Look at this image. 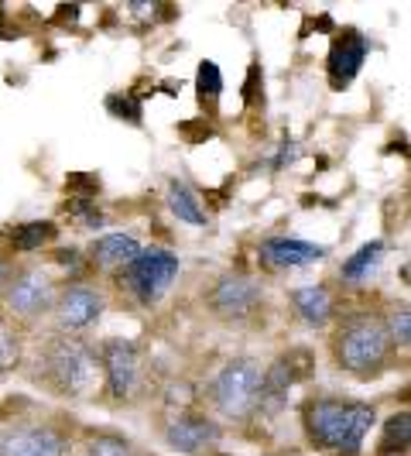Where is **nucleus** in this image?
<instances>
[{"label":"nucleus","instance_id":"26","mask_svg":"<svg viewBox=\"0 0 411 456\" xmlns=\"http://www.w3.org/2000/svg\"><path fill=\"white\" fill-rule=\"evenodd\" d=\"M68 213L79 216L83 227H103V224H107L103 213H100V206L93 203V200H72V203H68Z\"/></svg>","mask_w":411,"mask_h":456},{"label":"nucleus","instance_id":"7","mask_svg":"<svg viewBox=\"0 0 411 456\" xmlns=\"http://www.w3.org/2000/svg\"><path fill=\"white\" fill-rule=\"evenodd\" d=\"M55 298H59V281L38 265L14 268L7 289L0 292L4 313L21 326H38L42 320H52Z\"/></svg>","mask_w":411,"mask_h":456},{"label":"nucleus","instance_id":"2","mask_svg":"<svg viewBox=\"0 0 411 456\" xmlns=\"http://www.w3.org/2000/svg\"><path fill=\"white\" fill-rule=\"evenodd\" d=\"M377 422V405L342 398V395H312L302 405V429L312 446L357 456L364 450L370 426Z\"/></svg>","mask_w":411,"mask_h":456},{"label":"nucleus","instance_id":"20","mask_svg":"<svg viewBox=\"0 0 411 456\" xmlns=\"http://www.w3.org/2000/svg\"><path fill=\"white\" fill-rule=\"evenodd\" d=\"M52 240H55V224H48V220H31V224H21V227L11 230V248L21 254L42 251Z\"/></svg>","mask_w":411,"mask_h":456},{"label":"nucleus","instance_id":"8","mask_svg":"<svg viewBox=\"0 0 411 456\" xmlns=\"http://www.w3.org/2000/svg\"><path fill=\"white\" fill-rule=\"evenodd\" d=\"M264 285L244 272H223L213 278V285L203 292V309L213 320L227 322H247L264 309Z\"/></svg>","mask_w":411,"mask_h":456},{"label":"nucleus","instance_id":"5","mask_svg":"<svg viewBox=\"0 0 411 456\" xmlns=\"http://www.w3.org/2000/svg\"><path fill=\"white\" fill-rule=\"evenodd\" d=\"M179 272H182V265H179V257L172 251H165V248H141L134 261L127 268H120L114 278L117 289L131 302H137L141 309H155L161 298L172 292Z\"/></svg>","mask_w":411,"mask_h":456},{"label":"nucleus","instance_id":"18","mask_svg":"<svg viewBox=\"0 0 411 456\" xmlns=\"http://www.w3.org/2000/svg\"><path fill=\"white\" fill-rule=\"evenodd\" d=\"M86 456H141L137 443L131 436L117 433V429H86Z\"/></svg>","mask_w":411,"mask_h":456},{"label":"nucleus","instance_id":"12","mask_svg":"<svg viewBox=\"0 0 411 456\" xmlns=\"http://www.w3.org/2000/svg\"><path fill=\"white\" fill-rule=\"evenodd\" d=\"M326 248L322 244H312V240H298V237H264L257 244V261L271 272H288V268H309L326 257Z\"/></svg>","mask_w":411,"mask_h":456},{"label":"nucleus","instance_id":"15","mask_svg":"<svg viewBox=\"0 0 411 456\" xmlns=\"http://www.w3.org/2000/svg\"><path fill=\"white\" fill-rule=\"evenodd\" d=\"M83 254H86V265H93L100 274H117L141 254V240L131 233H103Z\"/></svg>","mask_w":411,"mask_h":456},{"label":"nucleus","instance_id":"11","mask_svg":"<svg viewBox=\"0 0 411 456\" xmlns=\"http://www.w3.org/2000/svg\"><path fill=\"white\" fill-rule=\"evenodd\" d=\"M161 439L168 450L182 456H206L220 446V426L216 419H209L203 411H189L179 409L168 415L165 429H161Z\"/></svg>","mask_w":411,"mask_h":456},{"label":"nucleus","instance_id":"9","mask_svg":"<svg viewBox=\"0 0 411 456\" xmlns=\"http://www.w3.org/2000/svg\"><path fill=\"white\" fill-rule=\"evenodd\" d=\"M103 313H107V296L96 285H90V281H68V285H59L52 322H55V333L83 337L90 326L103 320Z\"/></svg>","mask_w":411,"mask_h":456},{"label":"nucleus","instance_id":"21","mask_svg":"<svg viewBox=\"0 0 411 456\" xmlns=\"http://www.w3.org/2000/svg\"><path fill=\"white\" fill-rule=\"evenodd\" d=\"M408 443H411V415L408 411H398V415H391L388 426H384V439H381L377 453L405 456L408 453Z\"/></svg>","mask_w":411,"mask_h":456},{"label":"nucleus","instance_id":"6","mask_svg":"<svg viewBox=\"0 0 411 456\" xmlns=\"http://www.w3.org/2000/svg\"><path fill=\"white\" fill-rule=\"evenodd\" d=\"M76 426L68 419H21L0 429V456H72Z\"/></svg>","mask_w":411,"mask_h":456},{"label":"nucleus","instance_id":"3","mask_svg":"<svg viewBox=\"0 0 411 456\" xmlns=\"http://www.w3.org/2000/svg\"><path fill=\"white\" fill-rule=\"evenodd\" d=\"M329 354H333L336 370L350 374V378L370 381V378L384 374L391 367V357H394V346H391V337L384 330V316L370 313V309L346 313L329 337Z\"/></svg>","mask_w":411,"mask_h":456},{"label":"nucleus","instance_id":"17","mask_svg":"<svg viewBox=\"0 0 411 456\" xmlns=\"http://www.w3.org/2000/svg\"><path fill=\"white\" fill-rule=\"evenodd\" d=\"M384 251H388V244H384V240H367L364 248H357V251L342 261L340 281L342 285H360V281H367L370 274L381 268Z\"/></svg>","mask_w":411,"mask_h":456},{"label":"nucleus","instance_id":"24","mask_svg":"<svg viewBox=\"0 0 411 456\" xmlns=\"http://www.w3.org/2000/svg\"><path fill=\"white\" fill-rule=\"evenodd\" d=\"M196 79H199V96H209V100H216L220 90H223V76H220V66L216 62H199V72H196Z\"/></svg>","mask_w":411,"mask_h":456},{"label":"nucleus","instance_id":"22","mask_svg":"<svg viewBox=\"0 0 411 456\" xmlns=\"http://www.w3.org/2000/svg\"><path fill=\"white\" fill-rule=\"evenodd\" d=\"M21 354H24L21 333L14 330V322L0 316V381H4L14 367L21 364Z\"/></svg>","mask_w":411,"mask_h":456},{"label":"nucleus","instance_id":"10","mask_svg":"<svg viewBox=\"0 0 411 456\" xmlns=\"http://www.w3.org/2000/svg\"><path fill=\"white\" fill-rule=\"evenodd\" d=\"M100 367H103V378H107V391L114 402H134L137 391H141V350L134 340H124V337H110V340L100 343Z\"/></svg>","mask_w":411,"mask_h":456},{"label":"nucleus","instance_id":"14","mask_svg":"<svg viewBox=\"0 0 411 456\" xmlns=\"http://www.w3.org/2000/svg\"><path fill=\"white\" fill-rule=\"evenodd\" d=\"M367 55H370L367 38L357 31V28H346L340 38L333 42V48H329V62H326V72H329L333 90H346V86L360 76Z\"/></svg>","mask_w":411,"mask_h":456},{"label":"nucleus","instance_id":"4","mask_svg":"<svg viewBox=\"0 0 411 456\" xmlns=\"http://www.w3.org/2000/svg\"><path fill=\"white\" fill-rule=\"evenodd\" d=\"M261 378H264V364L240 354L220 367V374L209 385V405L220 419L227 422H247L257 409V395H261Z\"/></svg>","mask_w":411,"mask_h":456},{"label":"nucleus","instance_id":"13","mask_svg":"<svg viewBox=\"0 0 411 456\" xmlns=\"http://www.w3.org/2000/svg\"><path fill=\"white\" fill-rule=\"evenodd\" d=\"M298 378H302V370H298L292 354H281L278 361H271V364L264 367V378H261V395H257L254 415H268V419L281 415Z\"/></svg>","mask_w":411,"mask_h":456},{"label":"nucleus","instance_id":"27","mask_svg":"<svg viewBox=\"0 0 411 456\" xmlns=\"http://www.w3.org/2000/svg\"><path fill=\"white\" fill-rule=\"evenodd\" d=\"M55 261H59L62 268H72V272H79V268H83V261H86V254L79 251V248H68V251L55 254Z\"/></svg>","mask_w":411,"mask_h":456},{"label":"nucleus","instance_id":"1","mask_svg":"<svg viewBox=\"0 0 411 456\" xmlns=\"http://www.w3.org/2000/svg\"><path fill=\"white\" fill-rule=\"evenodd\" d=\"M96 370H100L96 350L83 337H72V333L45 337V343L35 350L31 367H28L31 381L62 402L90 398L96 388Z\"/></svg>","mask_w":411,"mask_h":456},{"label":"nucleus","instance_id":"28","mask_svg":"<svg viewBox=\"0 0 411 456\" xmlns=\"http://www.w3.org/2000/svg\"><path fill=\"white\" fill-rule=\"evenodd\" d=\"M11 274H14V265H11V257H4V254H0V292L7 289V281H11Z\"/></svg>","mask_w":411,"mask_h":456},{"label":"nucleus","instance_id":"19","mask_svg":"<svg viewBox=\"0 0 411 456\" xmlns=\"http://www.w3.org/2000/svg\"><path fill=\"white\" fill-rule=\"evenodd\" d=\"M165 200H168V209H172V216H179L182 224L189 227H206V213L199 200H196V192L182 183V179H172L168 183V192H165Z\"/></svg>","mask_w":411,"mask_h":456},{"label":"nucleus","instance_id":"16","mask_svg":"<svg viewBox=\"0 0 411 456\" xmlns=\"http://www.w3.org/2000/svg\"><path fill=\"white\" fill-rule=\"evenodd\" d=\"M288 302H292V313L298 320L305 326H316V330L329 326L333 313H336V298L329 292V285H302L288 296Z\"/></svg>","mask_w":411,"mask_h":456},{"label":"nucleus","instance_id":"23","mask_svg":"<svg viewBox=\"0 0 411 456\" xmlns=\"http://www.w3.org/2000/svg\"><path fill=\"white\" fill-rule=\"evenodd\" d=\"M384 330H388L391 346H394V350H408V343H411V309H408V302H394V305H391L388 316H384Z\"/></svg>","mask_w":411,"mask_h":456},{"label":"nucleus","instance_id":"25","mask_svg":"<svg viewBox=\"0 0 411 456\" xmlns=\"http://www.w3.org/2000/svg\"><path fill=\"white\" fill-rule=\"evenodd\" d=\"M107 110L117 117V120H127V124H141V103H134L131 96H107Z\"/></svg>","mask_w":411,"mask_h":456}]
</instances>
